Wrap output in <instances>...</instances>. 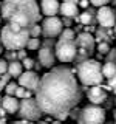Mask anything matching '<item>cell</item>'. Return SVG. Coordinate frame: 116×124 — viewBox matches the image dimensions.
<instances>
[{"label": "cell", "instance_id": "obj_4", "mask_svg": "<svg viewBox=\"0 0 116 124\" xmlns=\"http://www.w3.org/2000/svg\"><path fill=\"white\" fill-rule=\"evenodd\" d=\"M76 34L73 30H64L59 36V40L56 44V48H54V54L56 57L59 59L60 62L64 64H68V62H73L76 59V53H77V48H76Z\"/></svg>", "mask_w": 116, "mask_h": 124}, {"label": "cell", "instance_id": "obj_7", "mask_svg": "<svg viewBox=\"0 0 116 124\" xmlns=\"http://www.w3.org/2000/svg\"><path fill=\"white\" fill-rule=\"evenodd\" d=\"M74 42H76V48H77L74 61H77V62L87 61L93 54V51H94V37L90 33H79L76 36Z\"/></svg>", "mask_w": 116, "mask_h": 124}, {"label": "cell", "instance_id": "obj_18", "mask_svg": "<svg viewBox=\"0 0 116 124\" xmlns=\"http://www.w3.org/2000/svg\"><path fill=\"white\" fill-rule=\"evenodd\" d=\"M116 75V64L115 62H105L102 67V76L107 78V79H110V78H113Z\"/></svg>", "mask_w": 116, "mask_h": 124}, {"label": "cell", "instance_id": "obj_28", "mask_svg": "<svg viewBox=\"0 0 116 124\" xmlns=\"http://www.w3.org/2000/svg\"><path fill=\"white\" fill-rule=\"evenodd\" d=\"M105 62H115V64H116V50H110V51L107 53Z\"/></svg>", "mask_w": 116, "mask_h": 124}, {"label": "cell", "instance_id": "obj_42", "mask_svg": "<svg viewBox=\"0 0 116 124\" xmlns=\"http://www.w3.org/2000/svg\"><path fill=\"white\" fill-rule=\"evenodd\" d=\"M0 23H2V17H0Z\"/></svg>", "mask_w": 116, "mask_h": 124}, {"label": "cell", "instance_id": "obj_32", "mask_svg": "<svg viewBox=\"0 0 116 124\" xmlns=\"http://www.w3.org/2000/svg\"><path fill=\"white\" fill-rule=\"evenodd\" d=\"M17 56H19V57H20V59L23 61V59H25V57H26V54H25V51H23V50H20V51H19V54H17Z\"/></svg>", "mask_w": 116, "mask_h": 124}, {"label": "cell", "instance_id": "obj_36", "mask_svg": "<svg viewBox=\"0 0 116 124\" xmlns=\"http://www.w3.org/2000/svg\"><path fill=\"white\" fill-rule=\"evenodd\" d=\"M0 124H6V121H5L3 118H0Z\"/></svg>", "mask_w": 116, "mask_h": 124}, {"label": "cell", "instance_id": "obj_11", "mask_svg": "<svg viewBox=\"0 0 116 124\" xmlns=\"http://www.w3.org/2000/svg\"><path fill=\"white\" fill-rule=\"evenodd\" d=\"M17 79H19V87H23L29 92H36L37 87H39V82H40V78H39L37 73L33 71V70L23 71Z\"/></svg>", "mask_w": 116, "mask_h": 124}, {"label": "cell", "instance_id": "obj_25", "mask_svg": "<svg viewBox=\"0 0 116 124\" xmlns=\"http://www.w3.org/2000/svg\"><path fill=\"white\" fill-rule=\"evenodd\" d=\"M9 79H11V76L8 75V73H5V75H2V78H0V92H2L3 88L6 87V84L9 82Z\"/></svg>", "mask_w": 116, "mask_h": 124}, {"label": "cell", "instance_id": "obj_6", "mask_svg": "<svg viewBox=\"0 0 116 124\" xmlns=\"http://www.w3.org/2000/svg\"><path fill=\"white\" fill-rule=\"evenodd\" d=\"M77 124H105V110L101 106L88 104L79 112Z\"/></svg>", "mask_w": 116, "mask_h": 124}, {"label": "cell", "instance_id": "obj_8", "mask_svg": "<svg viewBox=\"0 0 116 124\" xmlns=\"http://www.w3.org/2000/svg\"><path fill=\"white\" fill-rule=\"evenodd\" d=\"M17 115L20 116L23 121H39L42 116V110L39 108L36 99L31 96L26 99H20L19 101V110Z\"/></svg>", "mask_w": 116, "mask_h": 124}, {"label": "cell", "instance_id": "obj_24", "mask_svg": "<svg viewBox=\"0 0 116 124\" xmlns=\"http://www.w3.org/2000/svg\"><path fill=\"white\" fill-rule=\"evenodd\" d=\"M40 33H42V26H39V23H36V25H33L29 28V36L31 37H39Z\"/></svg>", "mask_w": 116, "mask_h": 124}, {"label": "cell", "instance_id": "obj_5", "mask_svg": "<svg viewBox=\"0 0 116 124\" xmlns=\"http://www.w3.org/2000/svg\"><path fill=\"white\" fill-rule=\"evenodd\" d=\"M76 71H77V79L84 85H90V87H93V85H101V82L104 81L102 67L94 59H87L84 62H79Z\"/></svg>", "mask_w": 116, "mask_h": 124}, {"label": "cell", "instance_id": "obj_37", "mask_svg": "<svg viewBox=\"0 0 116 124\" xmlns=\"http://www.w3.org/2000/svg\"><path fill=\"white\" fill-rule=\"evenodd\" d=\"M2 51H3V45H2V42H0V54H2Z\"/></svg>", "mask_w": 116, "mask_h": 124}, {"label": "cell", "instance_id": "obj_12", "mask_svg": "<svg viewBox=\"0 0 116 124\" xmlns=\"http://www.w3.org/2000/svg\"><path fill=\"white\" fill-rule=\"evenodd\" d=\"M87 96H88V101L94 106H101L104 101L107 99V90L102 87V85H93V87L88 88L87 92Z\"/></svg>", "mask_w": 116, "mask_h": 124}, {"label": "cell", "instance_id": "obj_23", "mask_svg": "<svg viewBox=\"0 0 116 124\" xmlns=\"http://www.w3.org/2000/svg\"><path fill=\"white\" fill-rule=\"evenodd\" d=\"M34 65H36V64H34V59H31V57H25V59L22 61V67L26 68V71H29Z\"/></svg>", "mask_w": 116, "mask_h": 124}, {"label": "cell", "instance_id": "obj_33", "mask_svg": "<svg viewBox=\"0 0 116 124\" xmlns=\"http://www.w3.org/2000/svg\"><path fill=\"white\" fill-rule=\"evenodd\" d=\"M13 124H33V123H29V121H23V119H20V121H14Z\"/></svg>", "mask_w": 116, "mask_h": 124}, {"label": "cell", "instance_id": "obj_34", "mask_svg": "<svg viewBox=\"0 0 116 124\" xmlns=\"http://www.w3.org/2000/svg\"><path fill=\"white\" fill-rule=\"evenodd\" d=\"M64 2H68V3H74V5H77V3H79V0H64Z\"/></svg>", "mask_w": 116, "mask_h": 124}, {"label": "cell", "instance_id": "obj_14", "mask_svg": "<svg viewBox=\"0 0 116 124\" xmlns=\"http://www.w3.org/2000/svg\"><path fill=\"white\" fill-rule=\"evenodd\" d=\"M59 0H40V13L45 17H54L59 13Z\"/></svg>", "mask_w": 116, "mask_h": 124}, {"label": "cell", "instance_id": "obj_10", "mask_svg": "<svg viewBox=\"0 0 116 124\" xmlns=\"http://www.w3.org/2000/svg\"><path fill=\"white\" fill-rule=\"evenodd\" d=\"M96 20L101 25V28L110 30V28H113L115 23H116V13L108 5L101 6L98 9V13H96Z\"/></svg>", "mask_w": 116, "mask_h": 124}, {"label": "cell", "instance_id": "obj_39", "mask_svg": "<svg viewBox=\"0 0 116 124\" xmlns=\"http://www.w3.org/2000/svg\"><path fill=\"white\" fill-rule=\"evenodd\" d=\"M53 124H62V123H60V121H57V119H56V121H54Z\"/></svg>", "mask_w": 116, "mask_h": 124}, {"label": "cell", "instance_id": "obj_31", "mask_svg": "<svg viewBox=\"0 0 116 124\" xmlns=\"http://www.w3.org/2000/svg\"><path fill=\"white\" fill-rule=\"evenodd\" d=\"M88 3H90L88 0H79V3H77V5L82 6V8H87V6H88Z\"/></svg>", "mask_w": 116, "mask_h": 124}, {"label": "cell", "instance_id": "obj_19", "mask_svg": "<svg viewBox=\"0 0 116 124\" xmlns=\"http://www.w3.org/2000/svg\"><path fill=\"white\" fill-rule=\"evenodd\" d=\"M31 93H33V92L26 90V88H23V87H17V90H15V93H14V96H15L19 101H20V99L31 98Z\"/></svg>", "mask_w": 116, "mask_h": 124}, {"label": "cell", "instance_id": "obj_2", "mask_svg": "<svg viewBox=\"0 0 116 124\" xmlns=\"http://www.w3.org/2000/svg\"><path fill=\"white\" fill-rule=\"evenodd\" d=\"M0 14V17L9 25L23 30H29L33 25H36L42 16L39 13L36 0H3Z\"/></svg>", "mask_w": 116, "mask_h": 124}, {"label": "cell", "instance_id": "obj_29", "mask_svg": "<svg viewBox=\"0 0 116 124\" xmlns=\"http://www.w3.org/2000/svg\"><path fill=\"white\" fill-rule=\"evenodd\" d=\"M108 88H110V90L116 95V75H115L113 78H110V79H108Z\"/></svg>", "mask_w": 116, "mask_h": 124}, {"label": "cell", "instance_id": "obj_9", "mask_svg": "<svg viewBox=\"0 0 116 124\" xmlns=\"http://www.w3.org/2000/svg\"><path fill=\"white\" fill-rule=\"evenodd\" d=\"M64 31V22L59 17H46L44 23H42V34L46 39H54L60 36V33Z\"/></svg>", "mask_w": 116, "mask_h": 124}, {"label": "cell", "instance_id": "obj_44", "mask_svg": "<svg viewBox=\"0 0 116 124\" xmlns=\"http://www.w3.org/2000/svg\"><path fill=\"white\" fill-rule=\"evenodd\" d=\"M115 2H116V0H115Z\"/></svg>", "mask_w": 116, "mask_h": 124}, {"label": "cell", "instance_id": "obj_1", "mask_svg": "<svg viewBox=\"0 0 116 124\" xmlns=\"http://www.w3.org/2000/svg\"><path fill=\"white\" fill-rule=\"evenodd\" d=\"M36 102L42 113L62 121L80 101V85L74 73L67 67H54L40 78Z\"/></svg>", "mask_w": 116, "mask_h": 124}, {"label": "cell", "instance_id": "obj_16", "mask_svg": "<svg viewBox=\"0 0 116 124\" xmlns=\"http://www.w3.org/2000/svg\"><path fill=\"white\" fill-rule=\"evenodd\" d=\"M59 13L64 14L65 17H74L77 14V5L74 3H68V2H62L60 8H59Z\"/></svg>", "mask_w": 116, "mask_h": 124}, {"label": "cell", "instance_id": "obj_20", "mask_svg": "<svg viewBox=\"0 0 116 124\" xmlns=\"http://www.w3.org/2000/svg\"><path fill=\"white\" fill-rule=\"evenodd\" d=\"M79 20H80L82 25H88V23L93 20V13L91 11H84V13L79 16Z\"/></svg>", "mask_w": 116, "mask_h": 124}, {"label": "cell", "instance_id": "obj_38", "mask_svg": "<svg viewBox=\"0 0 116 124\" xmlns=\"http://www.w3.org/2000/svg\"><path fill=\"white\" fill-rule=\"evenodd\" d=\"M37 124H48V123H46V121H40V119H39V123Z\"/></svg>", "mask_w": 116, "mask_h": 124}, {"label": "cell", "instance_id": "obj_15", "mask_svg": "<svg viewBox=\"0 0 116 124\" xmlns=\"http://www.w3.org/2000/svg\"><path fill=\"white\" fill-rule=\"evenodd\" d=\"M0 107H2L6 113L14 115V113H17V110H19V99L15 98V96L5 95L2 99H0Z\"/></svg>", "mask_w": 116, "mask_h": 124}, {"label": "cell", "instance_id": "obj_40", "mask_svg": "<svg viewBox=\"0 0 116 124\" xmlns=\"http://www.w3.org/2000/svg\"><path fill=\"white\" fill-rule=\"evenodd\" d=\"M115 36H116V23H115Z\"/></svg>", "mask_w": 116, "mask_h": 124}, {"label": "cell", "instance_id": "obj_43", "mask_svg": "<svg viewBox=\"0 0 116 124\" xmlns=\"http://www.w3.org/2000/svg\"><path fill=\"white\" fill-rule=\"evenodd\" d=\"M110 124H113V123H110Z\"/></svg>", "mask_w": 116, "mask_h": 124}, {"label": "cell", "instance_id": "obj_3", "mask_svg": "<svg viewBox=\"0 0 116 124\" xmlns=\"http://www.w3.org/2000/svg\"><path fill=\"white\" fill-rule=\"evenodd\" d=\"M29 30H23L19 26L6 23L0 31V42L3 48L15 51V50H23L26 46V42L29 40Z\"/></svg>", "mask_w": 116, "mask_h": 124}, {"label": "cell", "instance_id": "obj_27", "mask_svg": "<svg viewBox=\"0 0 116 124\" xmlns=\"http://www.w3.org/2000/svg\"><path fill=\"white\" fill-rule=\"evenodd\" d=\"M88 2H90L93 6H96V8H101V6H107L110 0H88Z\"/></svg>", "mask_w": 116, "mask_h": 124}, {"label": "cell", "instance_id": "obj_17", "mask_svg": "<svg viewBox=\"0 0 116 124\" xmlns=\"http://www.w3.org/2000/svg\"><path fill=\"white\" fill-rule=\"evenodd\" d=\"M6 73H8L11 78H19V76L23 73L22 62H19V61H11V62H8V70H6Z\"/></svg>", "mask_w": 116, "mask_h": 124}, {"label": "cell", "instance_id": "obj_30", "mask_svg": "<svg viewBox=\"0 0 116 124\" xmlns=\"http://www.w3.org/2000/svg\"><path fill=\"white\" fill-rule=\"evenodd\" d=\"M8 70V62L5 59H0V75H5Z\"/></svg>", "mask_w": 116, "mask_h": 124}, {"label": "cell", "instance_id": "obj_41", "mask_svg": "<svg viewBox=\"0 0 116 124\" xmlns=\"http://www.w3.org/2000/svg\"><path fill=\"white\" fill-rule=\"evenodd\" d=\"M113 113H115V119H116V110H115V112H113Z\"/></svg>", "mask_w": 116, "mask_h": 124}, {"label": "cell", "instance_id": "obj_13", "mask_svg": "<svg viewBox=\"0 0 116 124\" xmlns=\"http://www.w3.org/2000/svg\"><path fill=\"white\" fill-rule=\"evenodd\" d=\"M54 59L56 54L50 45H44L42 48H39V62L42 64V67H53Z\"/></svg>", "mask_w": 116, "mask_h": 124}, {"label": "cell", "instance_id": "obj_21", "mask_svg": "<svg viewBox=\"0 0 116 124\" xmlns=\"http://www.w3.org/2000/svg\"><path fill=\"white\" fill-rule=\"evenodd\" d=\"M39 46H40V39L39 37H29V40L26 42L28 50H39Z\"/></svg>", "mask_w": 116, "mask_h": 124}, {"label": "cell", "instance_id": "obj_35", "mask_svg": "<svg viewBox=\"0 0 116 124\" xmlns=\"http://www.w3.org/2000/svg\"><path fill=\"white\" fill-rule=\"evenodd\" d=\"M3 115H6V112H5V110H3V108H2V107H0V116H3Z\"/></svg>", "mask_w": 116, "mask_h": 124}, {"label": "cell", "instance_id": "obj_22", "mask_svg": "<svg viewBox=\"0 0 116 124\" xmlns=\"http://www.w3.org/2000/svg\"><path fill=\"white\" fill-rule=\"evenodd\" d=\"M17 87H19V84H15V82H13V81H9L3 90H5V93H6L8 96H14V93H15V90H17Z\"/></svg>", "mask_w": 116, "mask_h": 124}, {"label": "cell", "instance_id": "obj_26", "mask_svg": "<svg viewBox=\"0 0 116 124\" xmlns=\"http://www.w3.org/2000/svg\"><path fill=\"white\" fill-rule=\"evenodd\" d=\"M98 51H99V53L107 54L108 51H110V45H108L107 42H99V45H98Z\"/></svg>", "mask_w": 116, "mask_h": 124}]
</instances>
